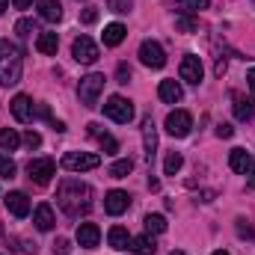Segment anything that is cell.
Here are the masks:
<instances>
[{
  "label": "cell",
  "instance_id": "ba28073f",
  "mask_svg": "<svg viewBox=\"0 0 255 255\" xmlns=\"http://www.w3.org/2000/svg\"><path fill=\"white\" fill-rule=\"evenodd\" d=\"M71 57H74L77 63H83V65H92L95 60H98V45H95L89 36H77L74 45H71Z\"/></svg>",
  "mask_w": 255,
  "mask_h": 255
},
{
  "label": "cell",
  "instance_id": "60d3db41",
  "mask_svg": "<svg viewBox=\"0 0 255 255\" xmlns=\"http://www.w3.org/2000/svg\"><path fill=\"white\" fill-rule=\"evenodd\" d=\"M21 250H24L27 255H36V250H39V247H36V244H30V241H24V244H21Z\"/></svg>",
  "mask_w": 255,
  "mask_h": 255
},
{
  "label": "cell",
  "instance_id": "52a82bcc",
  "mask_svg": "<svg viewBox=\"0 0 255 255\" xmlns=\"http://www.w3.org/2000/svg\"><path fill=\"white\" fill-rule=\"evenodd\" d=\"M139 63L148 65V68H163L166 65V54H163V48L154 39H145L139 45Z\"/></svg>",
  "mask_w": 255,
  "mask_h": 255
},
{
  "label": "cell",
  "instance_id": "e575fe53",
  "mask_svg": "<svg viewBox=\"0 0 255 255\" xmlns=\"http://www.w3.org/2000/svg\"><path fill=\"white\" fill-rule=\"evenodd\" d=\"M80 21H83V24H95V21H98V9H95V6H86V9L80 12Z\"/></svg>",
  "mask_w": 255,
  "mask_h": 255
},
{
  "label": "cell",
  "instance_id": "603a6c76",
  "mask_svg": "<svg viewBox=\"0 0 255 255\" xmlns=\"http://www.w3.org/2000/svg\"><path fill=\"white\" fill-rule=\"evenodd\" d=\"M107 241H110L113 250H130V235H128V229H122V226H113L110 235H107Z\"/></svg>",
  "mask_w": 255,
  "mask_h": 255
},
{
  "label": "cell",
  "instance_id": "836d02e7",
  "mask_svg": "<svg viewBox=\"0 0 255 255\" xmlns=\"http://www.w3.org/2000/svg\"><path fill=\"white\" fill-rule=\"evenodd\" d=\"M107 9L122 15V12H128V9H130V0H107Z\"/></svg>",
  "mask_w": 255,
  "mask_h": 255
},
{
  "label": "cell",
  "instance_id": "2e32d148",
  "mask_svg": "<svg viewBox=\"0 0 255 255\" xmlns=\"http://www.w3.org/2000/svg\"><path fill=\"white\" fill-rule=\"evenodd\" d=\"M142 151H145V160H154V151H157V128L151 119L142 122Z\"/></svg>",
  "mask_w": 255,
  "mask_h": 255
},
{
  "label": "cell",
  "instance_id": "4316f807",
  "mask_svg": "<svg viewBox=\"0 0 255 255\" xmlns=\"http://www.w3.org/2000/svg\"><path fill=\"white\" fill-rule=\"evenodd\" d=\"M142 223H145V232L148 235H163L166 232V217L163 214H148Z\"/></svg>",
  "mask_w": 255,
  "mask_h": 255
},
{
  "label": "cell",
  "instance_id": "ee69618b",
  "mask_svg": "<svg viewBox=\"0 0 255 255\" xmlns=\"http://www.w3.org/2000/svg\"><path fill=\"white\" fill-rule=\"evenodd\" d=\"M247 80H250V89H253V95H255V68H250V74H247Z\"/></svg>",
  "mask_w": 255,
  "mask_h": 255
},
{
  "label": "cell",
  "instance_id": "f35d334b",
  "mask_svg": "<svg viewBox=\"0 0 255 255\" xmlns=\"http://www.w3.org/2000/svg\"><path fill=\"white\" fill-rule=\"evenodd\" d=\"M232 133H235V128L232 125H217V136H220V139H229Z\"/></svg>",
  "mask_w": 255,
  "mask_h": 255
},
{
  "label": "cell",
  "instance_id": "b9f144b4",
  "mask_svg": "<svg viewBox=\"0 0 255 255\" xmlns=\"http://www.w3.org/2000/svg\"><path fill=\"white\" fill-rule=\"evenodd\" d=\"M247 175H250V178H247V184H250V187L255 190V163L250 166V172H247Z\"/></svg>",
  "mask_w": 255,
  "mask_h": 255
},
{
  "label": "cell",
  "instance_id": "9a60e30c",
  "mask_svg": "<svg viewBox=\"0 0 255 255\" xmlns=\"http://www.w3.org/2000/svg\"><path fill=\"white\" fill-rule=\"evenodd\" d=\"M33 223H36V229H39V232H51V229H54V223H57L54 208H51L48 202L36 205V211H33Z\"/></svg>",
  "mask_w": 255,
  "mask_h": 255
},
{
  "label": "cell",
  "instance_id": "6da1fadb",
  "mask_svg": "<svg viewBox=\"0 0 255 255\" xmlns=\"http://www.w3.org/2000/svg\"><path fill=\"white\" fill-rule=\"evenodd\" d=\"M57 205H60V211L68 214V217L86 214L92 208V190H89V184L80 181V178H65V181H60V187H57Z\"/></svg>",
  "mask_w": 255,
  "mask_h": 255
},
{
  "label": "cell",
  "instance_id": "74e56055",
  "mask_svg": "<svg viewBox=\"0 0 255 255\" xmlns=\"http://www.w3.org/2000/svg\"><path fill=\"white\" fill-rule=\"evenodd\" d=\"M116 77H119V83H128V80H130V68H128L125 63H119V68H116Z\"/></svg>",
  "mask_w": 255,
  "mask_h": 255
},
{
  "label": "cell",
  "instance_id": "4dcf8cb0",
  "mask_svg": "<svg viewBox=\"0 0 255 255\" xmlns=\"http://www.w3.org/2000/svg\"><path fill=\"white\" fill-rule=\"evenodd\" d=\"M130 169H133V160H116L107 172H110V178H125Z\"/></svg>",
  "mask_w": 255,
  "mask_h": 255
},
{
  "label": "cell",
  "instance_id": "ac0fdd59",
  "mask_svg": "<svg viewBox=\"0 0 255 255\" xmlns=\"http://www.w3.org/2000/svg\"><path fill=\"white\" fill-rule=\"evenodd\" d=\"M86 128H89V133L98 139V145L104 148V154H116V151H119V142H116V136H110L107 130H101V125H95V122H92V125H86Z\"/></svg>",
  "mask_w": 255,
  "mask_h": 255
},
{
  "label": "cell",
  "instance_id": "f1b7e54d",
  "mask_svg": "<svg viewBox=\"0 0 255 255\" xmlns=\"http://www.w3.org/2000/svg\"><path fill=\"white\" fill-rule=\"evenodd\" d=\"M15 33H18V39H30L33 33H39V24L30 21V18H21V21L15 24Z\"/></svg>",
  "mask_w": 255,
  "mask_h": 255
},
{
  "label": "cell",
  "instance_id": "bcb514c9",
  "mask_svg": "<svg viewBox=\"0 0 255 255\" xmlns=\"http://www.w3.org/2000/svg\"><path fill=\"white\" fill-rule=\"evenodd\" d=\"M6 9H9V0H0V15H3Z\"/></svg>",
  "mask_w": 255,
  "mask_h": 255
},
{
  "label": "cell",
  "instance_id": "c3c4849f",
  "mask_svg": "<svg viewBox=\"0 0 255 255\" xmlns=\"http://www.w3.org/2000/svg\"><path fill=\"white\" fill-rule=\"evenodd\" d=\"M214 255H229V253H226V250H217V253H214Z\"/></svg>",
  "mask_w": 255,
  "mask_h": 255
},
{
  "label": "cell",
  "instance_id": "30bf717a",
  "mask_svg": "<svg viewBox=\"0 0 255 255\" xmlns=\"http://www.w3.org/2000/svg\"><path fill=\"white\" fill-rule=\"evenodd\" d=\"M178 74H181V80H187V83H193V86H199V83H202V77H205L202 60H199V57H193V54H187V57L181 60Z\"/></svg>",
  "mask_w": 255,
  "mask_h": 255
},
{
  "label": "cell",
  "instance_id": "cb8c5ba5",
  "mask_svg": "<svg viewBox=\"0 0 255 255\" xmlns=\"http://www.w3.org/2000/svg\"><path fill=\"white\" fill-rule=\"evenodd\" d=\"M235 116H238L241 122H250L255 116V104L250 98H244V95H235Z\"/></svg>",
  "mask_w": 255,
  "mask_h": 255
},
{
  "label": "cell",
  "instance_id": "83f0119b",
  "mask_svg": "<svg viewBox=\"0 0 255 255\" xmlns=\"http://www.w3.org/2000/svg\"><path fill=\"white\" fill-rule=\"evenodd\" d=\"M178 12H202L211 6V0H169Z\"/></svg>",
  "mask_w": 255,
  "mask_h": 255
},
{
  "label": "cell",
  "instance_id": "7402d4cb",
  "mask_svg": "<svg viewBox=\"0 0 255 255\" xmlns=\"http://www.w3.org/2000/svg\"><path fill=\"white\" fill-rule=\"evenodd\" d=\"M125 27H122V24H107V27H104V45H107V48H116V45H122V42H125Z\"/></svg>",
  "mask_w": 255,
  "mask_h": 255
},
{
  "label": "cell",
  "instance_id": "8fae6325",
  "mask_svg": "<svg viewBox=\"0 0 255 255\" xmlns=\"http://www.w3.org/2000/svg\"><path fill=\"white\" fill-rule=\"evenodd\" d=\"M9 110H12V116H15L18 122H33V119H36V107H33L30 95H15V98L9 101Z\"/></svg>",
  "mask_w": 255,
  "mask_h": 255
},
{
  "label": "cell",
  "instance_id": "7c38bea8",
  "mask_svg": "<svg viewBox=\"0 0 255 255\" xmlns=\"http://www.w3.org/2000/svg\"><path fill=\"white\" fill-rule=\"evenodd\" d=\"M128 205H130V196L125 190H110L104 196V211L110 214V217H119V214H125Z\"/></svg>",
  "mask_w": 255,
  "mask_h": 255
},
{
  "label": "cell",
  "instance_id": "d4e9b609",
  "mask_svg": "<svg viewBox=\"0 0 255 255\" xmlns=\"http://www.w3.org/2000/svg\"><path fill=\"white\" fill-rule=\"evenodd\" d=\"M154 241L151 235H142V238H130V253L133 255H154Z\"/></svg>",
  "mask_w": 255,
  "mask_h": 255
},
{
  "label": "cell",
  "instance_id": "9c48e42d",
  "mask_svg": "<svg viewBox=\"0 0 255 255\" xmlns=\"http://www.w3.org/2000/svg\"><path fill=\"white\" fill-rule=\"evenodd\" d=\"M193 128V116L187 110H172L169 116H166V130L172 133V136H187Z\"/></svg>",
  "mask_w": 255,
  "mask_h": 255
},
{
  "label": "cell",
  "instance_id": "7a4b0ae2",
  "mask_svg": "<svg viewBox=\"0 0 255 255\" xmlns=\"http://www.w3.org/2000/svg\"><path fill=\"white\" fill-rule=\"evenodd\" d=\"M21 71H24V54L15 42L0 39V83L9 89L15 83H21Z\"/></svg>",
  "mask_w": 255,
  "mask_h": 255
},
{
  "label": "cell",
  "instance_id": "44dd1931",
  "mask_svg": "<svg viewBox=\"0 0 255 255\" xmlns=\"http://www.w3.org/2000/svg\"><path fill=\"white\" fill-rule=\"evenodd\" d=\"M39 15H42L45 21L57 24V21L63 18V6H60V0H39Z\"/></svg>",
  "mask_w": 255,
  "mask_h": 255
},
{
  "label": "cell",
  "instance_id": "1f68e13d",
  "mask_svg": "<svg viewBox=\"0 0 255 255\" xmlns=\"http://www.w3.org/2000/svg\"><path fill=\"white\" fill-rule=\"evenodd\" d=\"M15 172H18L15 160L6 157V154H0V178H15Z\"/></svg>",
  "mask_w": 255,
  "mask_h": 255
},
{
  "label": "cell",
  "instance_id": "5bb4252c",
  "mask_svg": "<svg viewBox=\"0 0 255 255\" xmlns=\"http://www.w3.org/2000/svg\"><path fill=\"white\" fill-rule=\"evenodd\" d=\"M157 95H160V101H163V104H178V101L184 98V89H181V83H178V80H160Z\"/></svg>",
  "mask_w": 255,
  "mask_h": 255
},
{
  "label": "cell",
  "instance_id": "3957f363",
  "mask_svg": "<svg viewBox=\"0 0 255 255\" xmlns=\"http://www.w3.org/2000/svg\"><path fill=\"white\" fill-rule=\"evenodd\" d=\"M104 74H86V77H80V83H77V98H80V104L83 107H95L98 104V95L104 92Z\"/></svg>",
  "mask_w": 255,
  "mask_h": 255
},
{
  "label": "cell",
  "instance_id": "8992f818",
  "mask_svg": "<svg viewBox=\"0 0 255 255\" xmlns=\"http://www.w3.org/2000/svg\"><path fill=\"white\" fill-rule=\"evenodd\" d=\"M104 116H110L113 122H119V125H128L130 119H133V104L122 98V95H110L107 98V104H104Z\"/></svg>",
  "mask_w": 255,
  "mask_h": 255
},
{
  "label": "cell",
  "instance_id": "5b68a950",
  "mask_svg": "<svg viewBox=\"0 0 255 255\" xmlns=\"http://www.w3.org/2000/svg\"><path fill=\"white\" fill-rule=\"evenodd\" d=\"M27 175H30V181H36L39 187H45V184H51V178L57 175V163H54L51 157H36V160L27 163Z\"/></svg>",
  "mask_w": 255,
  "mask_h": 255
},
{
  "label": "cell",
  "instance_id": "d6986e66",
  "mask_svg": "<svg viewBox=\"0 0 255 255\" xmlns=\"http://www.w3.org/2000/svg\"><path fill=\"white\" fill-rule=\"evenodd\" d=\"M229 166H232L235 172L247 175V172H250V166H253V154H250L247 148H232V154H229Z\"/></svg>",
  "mask_w": 255,
  "mask_h": 255
},
{
  "label": "cell",
  "instance_id": "8d00e7d4",
  "mask_svg": "<svg viewBox=\"0 0 255 255\" xmlns=\"http://www.w3.org/2000/svg\"><path fill=\"white\" fill-rule=\"evenodd\" d=\"M68 250H71L68 241H65V238H57V244H54V255H68Z\"/></svg>",
  "mask_w": 255,
  "mask_h": 255
},
{
  "label": "cell",
  "instance_id": "ab89813d",
  "mask_svg": "<svg viewBox=\"0 0 255 255\" xmlns=\"http://www.w3.org/2000/svg\"><path fill=\"white\" fill-rule=\"evenodd\" d=\"M214 71H217V77H223V74H226V57H220V60H217Z\"/></svg>",
  "mask_w": 255,
  "mask_h": 255
},
{
  "label": "cell",
  "instance_id": "484cf974",
  "mask_svg": "<svg viewBox=\"0 0 255 255\" xmlns=\"http://www.w3.org/2000/svg\"><path fill=\"white\" fill-rule=\"evenodd\" d=\"M21 142H24V139L18 136V130H12V128H3V130H0V148H3V151H15Z\"/></svg>",
  "mask_w": 255,
  "mask_h": 255
},
{
  "label": "cell",
  "instance_id": "f6af8a7d",
  "mask_svg": "<svg viewBox=\"0 0 255 255\" xmlns=\"http://www.w3.org/2000/svg\"><path fill=\"white\" fill-rule=\"evenodd\" d=\"M51 128H54V130H60V133L65 130V125H63V122H57V119H51Z\"/></svg>",
  "mask_w": 255,
  "mask_h": 255
},
{
  "label": "cell",
  "instance_id": "d6a6232c",
  "mask_svg": "<svg viewBox=\"0 0 255 255\" xmlns=\"http://www.w3.org/2000/svg\"><path fill=\"white\" fill-rule=\"evenodd\" d=\"M175 27H178L181 33H193V30H196V18H190V15H178V18H175Z\"/></svg>",
  "mask_w": 255,
  "mask_h": 255
},
{
  "label": "cell",
  "instance_id": "e0dca14e",
  "mask_svg": "<svg viewBox=\"0 0 255 255\" xmlns=\"http://www.w3.org/2000/svg\"><path fill=\"white\" fill-rule=\"evenodd\" d=\"M3 202H6V208H9V214H12V217H27V214H30V199H27L21 190L9 193Z\"/></svg>",
  "mask_w": 255,
  "mask_h": 255
},
{
  "label": "cell",
  "instance_id": "7dc6e473",
  "mask_svg": "<svg viewBox=\"0 0 255 255\" xmlns=\"http://www.w3.org/2000/svg\"><path fill=\"white\" fill-rule=\"evenodd\" d=\"M169 255H184V253H181V250H172V253H169Z\"/></svg>",
  "mask_w": 255,
  "mask_h": 255
},
{
  "label": "cell",
  "instance_id": "7bdbcfd3",
  "mask_svg": "<svg viewBox=\"0 0 255 255\" xmlns=\"http://www.w3.org/2000/svg\"><path fill=\"white\" fill-rule=\"evenodd\" d=\"M30 3H33V0H12V6H15V9H27Z\"/></svg>",
  "mask_w": 255,
  "mask_h": 255
},
{
  "label": "cell",
  "instance_id": "f546056e",
  "mask_svg": "<svg viewBox=\"0 0 255 255\" xmlns=\"http://www.w3.org/2000/svg\"><path fill=\"white\" fill-rule=\"evenodd\" d=\"M181 166H184V157H181L178 151H169L166 160H163V172H166V175H175Z\"/></svg>",
  "mask_w": 255,
  "mask_h": 255
},
{
  "label": "cell",
  "instance_id": "277c9868",
  "mask_svg": "<svg viewBox=\"0 0 255 255\" xmlns=\"http://www.w3.org/2000/svg\"><path fill=\"white\" fill-rule=\"evenodd\" d=\"M95 166H101V157L92 151H65L63 154V169H68V172H86Z\"/></svg>",
  "mask_w": 255,
  "mask_h": 255
},
{
  "label": "cell",
  "instance_id": "4fadbf2b",
  "mask_svg": "<svg viewBox=\"0 0 255 255\" xmlns=\"http://www.w3.org/2000/svg\"><path fill=\"white\" fill-rule=\"evenodd\" d=\"M98 241H101V229H98L95 223H80V226H77V244H80L83 250H95Z\"/></svg>",
  "mask_w": 255,
  "mask_h": 255
},
{
  "label": "cell",
  "instance_id": "d590c367",
  "mask_svg": "<svg viewBox=\"0 0 255 255\" xmlns=\"http://www.w3.org/2000/svg\"><path fill=\"white\" fill-rule=\"evenodd\" d=\"M24 145H30V148H39V145H42V136H39L36 130H27V133H24Z\"/></svg>",
  "mask_w": 255,
  "mask_h": 255
},
{
  "label": "cell",
  "instance_id": "ffe728a7",
  "mask_svg": "<svg viewBox=\"0 0 255 255\" xmlns=\"http://www.w3.org/2000/svg\"><path fill=\"white\" fill-rule=\"evenodd\" d=\"M57 48H60V36H57V33H39V36H36V51H39V54L54 57Z\"/></svg>",
  "mask_w": 255,
  "mask_h": 255
}]
</instances>
